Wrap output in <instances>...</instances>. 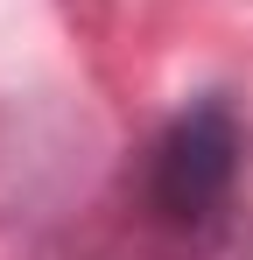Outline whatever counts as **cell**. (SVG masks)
Instances as JSON below:
<instances>
[{
  "label": "cell",
  "mask_w": 253,
  "mask_h": 260,
  "mask_svg": "<svg viewBox=\"0 0 253 260\" xmlns=\"http://www.w3.org/2000/svg\"><path fill=\"white\" fill-rule=\"evenodd\" d=\"M246 134L225 99H197L141 155V218L162 260H239Z\"/></svg>",
  "instance_id": "obj_1"
}]
</instances>
